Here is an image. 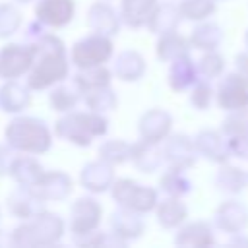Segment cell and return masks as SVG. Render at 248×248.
Segmentation results:
<instances>
[{
  "label": "cell",
  "instance_id": "cell-1",
  "mask_svg": "<svg viewBox=\"0 0 248 248\" xmlns=\"http://www.w3.org/2000/svg\"><path fill=\"white\" fill-rule=\"evenodd\" d=\"M29 43L33 45L35 56L27 72V87L41 91L64 81L70 74V58L62 39L45 31Z\"/></svg>",
  "mask_w": 248,
  "mask_h": 248
},
{
  "label": "cell",
  "instance_id": "cell-2",
  "mask_svg": "<svg viewBox=\"0 0 248 248\" xmlns=\"http://www.w3.org/2000/svg\"><path fill=\"white\" fill-rule=\"evenodd\" d=\"M6 143L14 151L29 153V155H41L50 149L52 145V134L45 120L35 116H16L8 122L4 130Z\"/></svg>",
  "mask_w": 248,
  "mask_h": 248
},
{
  "label": "cell",
  "instance_id": "cell-3",
  "mask_svg": "<svg viewBox=\"0 0 248 248\" xmlns=\"http://www.w3.org/2000/svg\"><path fill=\"white\" fill-rule=\"evenodd\" d=\"M107 130H108V120L103 116V112H95V110H87V112L70 110L54 122V134L60 140L79 147L91 145V141L95 138L105 136Z\"/></svg>",
  "mask_w": 248,
  "mask_h": 248
},
{
  "label": "cell",
  "instance_id": "cell-4",
  "mask_svg": "<svg viewBox=\"0 0 248 248\" xmlns=\"http://www.w3.org/2000/svg\"><path fill=\"white\" fill-rule=\"evenodd\" d=\"M64 234V221L56 213L39 211L35 217L23 221L10 234L12 246H50Z\"/></svg>",
  "mask_w": 248,
  "mask_h": 248
},
{
  "label": "cell",
  "instance_id": "cell-5",
  "mask_svg": "<svg viewBox=\"0 0 248 248\" xmlns=\"http://www.w3.org/2000/svg\"><path fill=\"white\" fill-rule=\"evenodd\" d=\"M108 190H110L114 202L120 207L138 211L141 215L147 213V211H151V209H155V205L159 202L155 188L138 184L132 178H116V180H112V184H110Z\"/></svg>",
  "mask_w": 248,
  "mask_h": 248
},
{
  "label": "cell",
  "instance_id": "cell-6",
  "mask_svg": "<svg viewBox=\"0 0 248 248\" xmlns=\"http://www.w3.org/2000/svg\"><path fill=\"white\" fill-rule=\"evenodd\" d=\"M112 41L110 37L91 33L78 43H74L70 50V62L79 70V68H91V66H101L110 60L112 56Z\"/></svg>",
  "mask_w": 248,
  "mask_h": 248
},
{
  "label": "cell",
  "instance_id": "cell-7",
  "mask_svg": "<svg viewBox=\"0 0 248 248\" xmlns=\"http://www.w3.org/2000/svg\"><path fill=\"white\" fill-rule=\"evenodd\" d=\"M33 45H19L8 43L0 48V79H17L19 76L27 74L33 64Z\"/></svg>",
  "mask_w": 248,
  "mask_h": 248
},
{
  "label": "cell",
  "instance_id": "cell-8",
  "mask_svg": "<svg viewBox=\"0 0 248 248\" xmlns=\"http://www.w3.org/2000/svg\"><path fill=\"white\" fill-rule=\"evenodd\" d=\"M215 97L217 105L227 112L248 107V79L242 78L238 72L223 76L215 89Z\"/></svg>",
  "mask_w": 248,
  "mask_h": 248
},
{
  "label": "cell",
  "instance_id": "cell-9",
  "mask_svg": "<svg viewBox=\"0 0 248 248\" xmlns=\"http://www.w3.org/2000/svg\"><path fill=\"white\" fill-rule=\"evenodd\" d=\"M103 207L95 198H78L70 207V231L72 236L91 232L101 223Z\"/></svg>",
  "mask_w": 248,
  "mask_h": 248
},
{
  "label": "cell",
  "instance_id": "cell-10",
  "mask_svg": "<svg viewBox=\"0 0 248 248\" xmlns=\"http://www.w3.org/2000/svg\"><path fill=\"white\" fill-rule=\"evenodd\" d=\"M163 157L169 167H178V169H190L196 163V147L194 140L186 134H172L163 140Z\"/></svg>",
  "mask_w": 248,
  "mask_h": 248
},
{
  "label": "cell",
  "instance_id": "cell-11",
  "mask_svg": "<svg viewBox=\"0 0 248 248\" xmlns=\"http://www.w3.org/2000/svg\"><path fill=\"white\" fill-rule=\"evenodd\" d=\"M194 147L196 153L202 155L203 159L223 165L229 161L231 151H229V140L227 136L219 130H200L194 138Z\"/></svg>",
  "mask_w": 248,
  "mask_h": 248
},
{
  "label": "cell",
  "instance_id": "cell-12",
  "mask_svg": "<svg viewBox=\"0 0 248 248\" xmlns=\"http://www.w3.org/2000/svg\"><path fill=\"white\" fill-rule=\"evenodd\" d=\"M213 225L227 232V234H236L242 232L248 227V209L244 203L238 200H227L223 202L215 213H213Z\"/></svg>",
  "mask_w": 248,
  "mask_h": 248
},
{
  "label": "cell",
  "instance_id": "cell-13",
  "mask_svg": "<svg viewBox=\"0 0 248 248\" xmlns=\"http://www.w3.org/2000/svg\"><path fill=\"white\" fill-rule=\"evenodd\" d=\"M43 203H45V200H41V196L35 192V188L21 186V184L17 188H14L6 200L8 211L21 221H27V219L35 217L39 211H43Z\"/></svg>",
  "mask_w": 248,
  "mask_h": 248
},
{
  "label": "cell",
  "instance_id": "cell-14",
  "mask_svg": "<svg viewBox=\"0 0 248 248\" xmlns=\"http://www.w3.org/2000/svg\"><path fill=\"white\" fill-rule=\"evenodd\" d=\"M172 128V116L163 108H151L141 114L138 122V132L143 141L149 143H161Z\"/></svg>",
  "mask_w": 248,
  "mask_h": 248
},
{
  "label": "cell",
  "instance_id": "cell-15",
  "mask_svg": "<svg viewBox=\"0 0 248 248\" xmlns=\"http://www.w3.org/2000/svg\"><path fill=\"white\" fill-rule=\"evenodd\" d=\"M74 12V0H39L35 6V19L45 27H64L72 21Z\"/></svg>",
  "mask_w": 248,
  "mask_h": 248
},
{
  "label": "cell",
  "instance_id": "cell-16",
  "mask_svg": "<svg viewBox=\"0 0 248 248\" xmlns=\"http://www.w3.org/2000/svg\"><path fill=\"white\" fill-rule=\"evenodd\" d=\"M87 27L93 33L105 35V37H114L120 29V16L108 2H95L91 4L87 12Z\"/></svg>",
  "mask_w": 248,
  "mask_h": 248
},
{
  "label": "cell",
  "instance_id": "cell-17",
  "mask_svg": "<svg viewBox=\"0 0 248 248\" xmlns=\"http://www.w3.org/2000/svg\"><path fill=\"white\" fill-rule=\"evenodd\" d=\"M110 232L116 234L118 238H122L124 242L128 240H136L141 236L143 229H145V223L141 219V213L138 211H132V209H126V207H118L112 211L110 219Z\"/></svg>",
  "mask_w": 248,
  "mask_h": 248
},
{
  "label": "cell",
  "instance_id": "cell-18",
  "mask_svg": "<svg viewBox=\"0 0 248 248\" xmlns=\"http://www.w3.org/2000/svg\"><path fill=\"white\" fill-rule=\"evenodd\" d=\"M33 188L45 202H64L72 192V178L62 170L43 172L41 180Z\"/></svg>",
  "mask_w": 248,
  "mask_h": 248
},
{
  "label": "cell",
  "instance_id": "cell-19",
  "mask_svg": "<svg viewBox=\"0 0 248 248\" xmlns=\"http://www.w3.org/2000/svg\"><path fill=\"white\" fill-rule=\"evenodd\" d=\"M114 180V170H112V165L105 163V161H91L87 163L81 172H79V182L81 186L91 192V194H101V192H107L110 188Z\"/></svg>",
  "mask_w": 248,
  "mask_h": 248
},
{
  "label": "cell",
  "instance_id": "cell-20",
  "mask_svg": "<svg viewBox=\"0 0 248 248\" xmlns=\"http://www.w3.org/2000/svg\"><path fill=\"white\" fill-rule=\"evenodd\" d=\"M130 161L136 165V169L140 172H155L163 167L165 157H163V149L159 147V143H149V141H136L132 143V155Z\"/></svg>",
  "mask_w": 248,
  "mask_h": 248
},
{
  "label": "cell",
  "instance_id": "cell-21",
  "mask_svg": "<svg viewBox=\"0 0 248 248\" xmlns=\"http://www.w3.org/2000/svg\"><path fill=\"white\" fill-rule=\"evenodd\" d=\"M180 12L176 4H155V8L151 10L145 25L151 33L155 35H165V33H172L178 29L180 25Z\"/></svg>",
  "mask_w": 248,
  "mask_h": 248
},
{
  "label": "cell",
  "instance_id": "cell-22",
  "mask_svg": "<svg viewBox=\"0 0 248 248\" xmlns=\"http://www.w3.org/2000/svg\"><path fill=\"white\" fill-rule=\"evenodd\" d=\"M198 79V70L190 54H180L174 60H170L169 68V85L172 91H184L190 89L192 83Z\"/></svg>",
  "mask_w": 248,
  "mask_h": 248
},
{
  "label": "cell",
  "instance_id": "cell-23",
  "mask_svg": "<svg viewBox=\"0 0 248 248\" xmlns=\"http://www.w3.org/2000/svg\"><path fill=\"white\" fill-rule=\"evenodd\" d=\"M43 172L45 170H43L41 163L35 157H31L29 153L14 157L10 163V169H8V174L14 178V182H17L21 186H31V188L41 180Z\"/></svg>",
  "mask_w": 248,
  "mask_h": 248
},
{
  "label": "cell",
  "instance_id": "cell-24",
  "mask_svg": "<svg viewBox=\"0 0 248 248\" xmlns=\"http://www.w3.org/2000/svg\"><path fill=\"white\" fill-rule=\"evenodd\" d=\"M29 103H31L29 87L17 83L16 79H8L0 87V110L2 112L17 114V112L25 110L29 107Z\"/></svg>",
  "mask_w": 248,
  "mask_h": 248
},
{
  "label": "cell",
  "instance_id": "cell-25",
  "mask_svg": "<svg viewBox=\"0 0 248 248\" xmlns=\"http://www.w3.org/2000/svg\"><path fill=\"white\" fill-rule=\"evenodd\" d=\"M112 74L120 81H138L145 74V60L136 50H122L112 62Z\"/></svg>",
  "mask_w": 248,
  "mask_h": 248
},
{
  "label": "cell",
  "instance_id": "cell-26",
  "mask_svg": "<svg viewBox=\"0 0 248 248\" xmlns=\"http://www.w3.org/2000/svg\"><path fill=\"white\" fill-rule=\"evenodd\" d=\"M157 223L163 229H176L188 217V207L180 202V198L167 196L163 202H157Z\"/></svg>",
  "mask_w": 248,
  "mask_h": 248
},
{
  "label": "cell",
  "instance_id": "cell-27",
  "mask_svg": "<svg viewBox=\"0 0 248 248\" xmlns=\"http://www.w3.org/2000/svg\"><path fill=\"white\" fill-rule=\"evenodd\" d=\"M157 0H122L120 2V21L128 27H143Z\"/></svg>",
  "mask_w": 248,
  "mask_h": 248
},
{
  "label": "cell",
  "instance_id": "cell-28",
  "mask_svg": "<svg viewBox=\"0 0 248 248\" xmlns=\"http://www.w3.org/2000/svg\"><path fill=\"white\" fill-rule=\"evenodd\" d=\"M174 242L180 246H209L215 242L213 238V229L209 223L205 221H194L188 223L186 227H182L176 236Z\"/></svg>",
  "mask_w": 248,
  "mask_h": 248
},
{
  "label": "cell",
  "instance_id": "cell-29",
  "mask_svg": "<svg viewBox=\"0 0 248 248\" xmlns=\"http://www.w3.org/2000/svg\"><path fill=\"white\" fill-rule=\"evenodd\" d=\"M223 41V31L217 23H209V21H200V25L194 27L192 35H190V46L198 48V50H217V46Z\"/></svg>",
  "mask_w": 248,
  "mask_h": 248
},
{
  "label": "cell",
  "instance_id": "cell-30",
  "mask_svg": "<svg viewBox=\"0 0 248 248\" xmlns=\"http://www.w3.org/2000/svg\"><path fill=\"white\" fill-rule=\"evenodd\" d=\"M81 101V93L74 83H56V87L48 93V105L56 112H70Z\"/></svg>",
  "mask_w": 248,
  "mask_h": 248
},
{
  "label": "cell",
  "instance_id": "cell-31",
  "mask_svg": "<svg viewBox=\"0 0 248 248\" xmlns=\"http://www.w3.org/2000/svg\"><path fill=\"white\" fill-rule=\"evenodd\" d=\"M215 186H217L219 192L234 196V194L242 192V188L246 186V172L238 167L223 163L221 169L215 174Z\"/></svg>",
  "mask_w": 248,
  "mask_h": 248
},
{
  "label": "cell",
  "instance_id": "cell-32",
  "mask_svg": "<svg viewBox=\"0 0 248 248\" xmlns=\"http://www.w3.org/2000/svg\"><path fill=\"white\" fill-rule=\"evenodd\" d=\"M159 186L167 196H172V198H182L192 190L190 178L186 176L184 169H178V167H169L159 178Z\"/></svg>",
  "mask_w": 248,
  "mask_h": 248
},
{
  "label": "cell",
  "instance_id": "cell-33",
  "mask_svg": "<svg viewBox=\"0 0 248 248\" xmlns=\"http://www.w3.org/2000/svg\"><path fill=\"white\" fill-rule=\"evenodd\" d=\"M72 83L78 87L79 93L93 89V87L110 85V70L105 68V64L91 66V68H79V72L72 78Z\"/></svg>",
  "mask_w": 248,
  "mask_h": 248
},
{
  "label": "cell",
  "instance_id": "cell-34",
  "mask_svg": "<svg viewBox=\"0 0 248 248\" xmlns=\"http://www.w3.org/2000/svg\"><path fill=\"white\" fill-rule=\"evenodd\" d=\"M81 101L87 105L89 110H95V112H107V110L116 108V105H118V97L110 85H101V87L83 91Z\"/></svg>",
  "mask_w": 248,
  "mask_h": 248
},
{
  "label": "cell",
  "instance_id": "cell-35",
  "mask_svg": "<svg viewBox=\"0 0 248 248\" xmlns=\"http://www.w3.org/2000/svg\"><path fill=\"white\" fill-rule=\"evenodd\" d=\"M190 48H192V46H190V41H188L186 37L178 35L176 31L165 33V35H161V39L157 41V56H159V60H163V62H170V60H174L176 56L190 52Z\"/></svg>",
  "mask_w": 248,
  "mask_h": 248
},
{
  "label": "cell",
  "instance_id": "cell-36",
  "mask_svg": "<svg viewBox=\"0 0 248 248\" xmlns=\"http://www.w3.org/2000/svg\"><path fill=\"white\" fill-rule=\"evenodd\" d=\"M130 155H132V143L124 140H107L99 147V159L112 167L130 161Z\"/></svg>",
  "mask_w": 248,
  "mask_h": 248
},
{
  "label": "cell",
  "instance_id": "cell-37",
  "mask_svg": "<svg viewBox=\"0 0 248 248\" xmlns=\"http://www.w3.org/2000/svg\"><path fill=\"white\" fill-rule=\"evenodd\" d=\"M178 6L180 17L188 21H203L215 12V0H182Z\"/></svg>",
  "mask_w": 248,
  "mask_h": 248
},
{
  "label": "cell",
  "instance_id": "cell-38",
  "mask_svg": "<svg viewBox=\"0 0 248 248\" xmlns=\"http://www.w3.org/2000/svg\"><path fill=\"white\" fill-rule=\"evenodd\" d=\"M221 132L227 138L248 134V107L236 108V110H229V114L221 122Z\"/></svg>",
  "mask_w": 248,
  "mask_h": 248
},
{
  "label": "cell",
  "instance_id": "cell-39",
  "mask_svg": "<svg viewBox=\"0 0 248 248\" xmlns=\"http://www.w3.org/2000/svg\"><path fill=\"white\" fill-rule=\"evenodd\" d=\"M196 70H198V76H202L203 79H215L223 74L225 70V58L215 52V50H207L196 64Z\"/></svg>",
  "mask_w": 248,
  "mask_h": 248
},
{
  "label": "cell",
  "instance_id": "cell-40",
  "mask_svg": "<svg viewBox=\"0 0 248 248\" xmlns=\"http://www.w3.org/2000/svg\"><path fill=\"white\" fill-rule=\"evenodd\" d=\"M211 99H213V89L209 79L198 78L190 87V105L198 110H205L211 105Z\"/></svg>",
  "mask_w": 248,
  "mask_h": 248
},
{
  "label": "cell",
  "instance_id": "cell-41",
  "mask_svg": "<svg viewBox=\"0 0 248 248\" xmlns=\"http://www.w3.org/2000/svg\"><path fill=\"white\" fill-rule=\"evenodd\" d=\"M21 25V14L14 4H0V39L14 35Z\"/></svg>",
  "mask_w": 248,
  "mask_h": 248
},
{
  "label": "cell",
  "instance_id": "cell-42",
  "mask_svg": "<svg viewBox=\"0 0 248 248\" xmlns=\"http://www.w3.org/2000/svg\"><path fill=\"white\" fill-rule=\"evenodd\" d=\"M227 140H229V151H231V155L248 161V134H244V136H232V138H227Z\"/></svg>",
  "mask_w": 248,
  "mask_h": 248
},
{
  "label": "cell",
  "instance_id": "cell-43",
  "mask_svg": "<svg viewBox=\"0 0 248 248\" xmlns=\"http://www.w3.org/2000/svg\"><path fill=\"white\" fill-rule=\"evenodd\" d=\"M14 149L6 143V145H2L0 143V176H4V174H8V169H10V163H12V159H14Z\"/></svg>",
  "mask_w": 248,
  "mask_h": 248
},
{
  "label": "cell",
  "instance_id": "cell-44",
  "mask_svg": "<svg viewBox=\"0 0 248 248\" xmlns=\"http://www.w3.org/2000/svg\"><path fill=\"white\" fill-rule=\"evenodd\" d=\"M234 66H236V72H238L242 78L248 79V52H240V54H236V58H234Z\"/></svg>",
  "mask_w": 248,
  "mask_h": 248
},
{
  "label": "cell",
  "instance_id": "cell-45",
  "mask_svg": "<svg viewBox=\"0 0 248 248\" xmlns=\"http://www.w3.org/2000/svg\"><path fill=\"white\" fill-rule=\"evenodd\" d=\"M6 244H12L10 242V234L4 232V231H0V246H6Z\"/></svg>",
  "mask_w": 248,
  "mask_h": 248
},
{
  "label": "cell",
  "instance_id": "cell-46",
  "mask_svg": "<svg viewBox=\"0 0 248 248\" xmlns=\"http://www.w3.org/2000/svg\"><path fill=\"white\" fill-rule=\"evenodd\" d=\"M16 2H19V4H27V2H31V0H16Z\"/></svg>",
  "mask_w": 248,
  "mask_h": 248
},
{
  "label": "cell",
  "instance_id": "cell-47",
  "mask_svg": "<svg viewBox=\"0 0 248 248\" xmlns=\"http://www.w3.org/2000/svg\"><path fill=\"white\" fill-rule=\"evenodd\" d=\"M246 46H248V33H246Z\"/></svg>",
  "mask_w": 248,
  "mask_h": 248
},
{
  "label": "cell",
  "instance_id": "cell-48",
  "mask_svg": "<svg viewBox=\"0 0 248 248\" xmlns=\"http://www.w3.org/2000/svg\"><path fill=\"white\" fill-rule=\"evenodd\" d=\"M246 184H248V172H246Z\"/></svg>",
  "mask_w": 248,
  "mask_h": 248
}]
</instances>
